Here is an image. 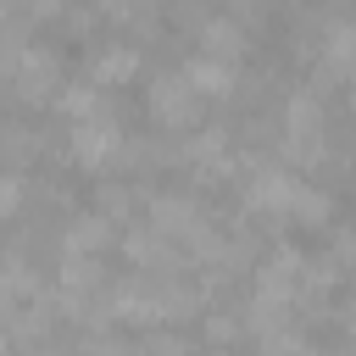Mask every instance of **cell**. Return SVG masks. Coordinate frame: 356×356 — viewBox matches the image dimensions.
<instances>
[{
  "instance_id": "cell-1",
  "label": "cell",
  "mask_w": 356,
  "mask_h": 356,
  "mask_svg": "<svg viewBox=\"0 0 356 356\" xmlns=\"http://www.w3.org/2000/svg\"><path fill=\"white\" fill-rule=\"evenodd\" d=\"M323 145H328L323 100H317L312 89H295V95H289V106H284V156H289V161H300V167H312V161L323 156Z\"/></svg>"
},
{
  "instance_id": "cell-2",
  "label": "cell",
  "mask_w": 356,
  "mask_h": 356,
  "mask_svg": "<svg viewBox=\"0 0 356 356\" xmlns=\"http://www.w3.org/2000/svg\"><path fill=\"white\" fill-rule=\"evenodd\" d=\"M6 89H11L22 106L50 100V95L61 89V67H56V56H50V50H39V44L11 50V56H6Z\"/></svg>"
},
{
  "instance_id": "cell-3",
  "label": "cell",
  "mask_w": 356,
  "mask_h": 356,
  "mask_svg": "<svg viewBox=\"0 0 356 356\" xmlns=\"http://www.w3.org/2000/svg\"><path fill=\"white\" fill-rule=\"evenodd\" d=\"M150 117L161 122V128H195V117H200V89H195V78L189 72H161L156 83H150Z\"/></svg>"
},
{
  "instance_id": "cell-4",
  "label": "cell",
  "mask_w": 356,
  "mask_h": 356,
  "mask_svg": "<svg viewBox=\"0 0 356 356\" xmlns=\"http://www.w3.org/2000/svg\"><path fill=\"white\" fill-rule=\"evenodd\" d=\"M67 150L78 167H106L111 156H122V128L111 111H95V117H78L72 134H67Z\"/></svg>"
},
{
  "instance_id": "cell-5",
  "label": "cell",
  "mask_w": 356,
  "mask_h": 356,
  "mask_svg": "<svg viewBox=\"0 0 356 356\" xmlns=\"http://www.w3.org/2000/svg\"><path fill=\"white\" fill-rule=\"evenodd\" d=\"M150 222H156V228H167V234H172V239H184V245H195V239L211 228V222H206V211H200V200H195V195H172V189L150 200Z\"/></svg>"
},
{
  "instance_id": "cell-6",
  "label": "cell",
  "mask_w": 356,
  "mask_h": 356,
  "mask_svg": "<svg viewBox=\"0 0 356 356\" xmlns=\"http://www.w3.org/2000/svg\"><path fill=\"white\" fill-rule=\"evenodd\" d=\"M100 261L89 256V250H67L61 256V306L67 312H78V317H89V300L100 295Z\"/></svg>"
},
{
  "instance_id": "cell-7",
  "label": "cell",
  "mask_w": 356,
  "mask_h": 356,
  "mask_svg": "<svg viewBox=\"0 0 356 356\" xmlns=\"http://www.w3.org/2000/svg\"><path fill=\"white\" fill-rule=\"evenodd\" d=\"M317 83H356V22H334L317 44Z\"/></svg>"
},
{
  "instance_id": "cell-8",
  "label": "cell",
  "mask_w": 356,
  "mask_h": 356,
  "mask_svg": "<svg viewBox=\"0 0 356 356\" xmlns=\"http://www.w3.org/2000/svg\"><path fill=\"white\" fill-rule=\"evenodd\" d=\"M122 250H128V261H134V267H150V273H178V267H184L178 239H172L167 228H156V222L134 228V234L122 239Z\"/></svg>"
},
{
  "instance_id": "cell-9",
  "label": "cell",
  "mask_w": 356,
  "mask_h": 356,
  "mask_svg": "<svg viewBox=\"0 0 356 356\" xmlns=\"http://www.w3.org/2000/svg\"><path fill=\"white\" fill-rule=\"evenodd\" d=\"M295 189H300V178H289V172H278V167H250V178H245V206L278 217V211L295 206Z\"/></svg>"
},
{
  "instance_id": "cell-10",
  "label": "cell",
  "mask_w": 356,
  "mask_h": 356,
  "mask_svg": "<svg viewBox=\"0 0 356 356\" xmlns=\"http://www.w3.org/2000/svg\"><path fill=\"white\" fill-rule=\"evenodd\" d=\"M111 222H117V217H106L100 206H95V211H83V217H72V222H67V234H61V250H89V256H100V250H106V239H111Z\"/></svg>"
},
{
  "instance_id": "cell-11",
  "label": "cell",
  "mask_w": 356,
  "mask_h": 356,
  "mask_svg": "<svg viewBox=\"0 0 356 356\" xmlns=\"http://www.w3.org/2000/svg\"><path fill=\"white\" fill-rule=\"evenodd\" d=\"M200 50L206 56H222V61H239L245 56V22L228 11V17H211L206 28H200Z\"/></svg>"
},
{
  "instance_id": "cell-12",
  "label": "cell",
  "mask_w": 356,
  "mask_h": 356,
  "mask_svg": "<svg viewBox=\"0 0 356 356\" xmlns=\"http://www.w3.org/2000/svg\"><path fill=\"white\" fill-rule=\"evenodd\" d=\"M139 72V50L134 44H106L95 61H89V78L100 83V89H111V83H128Z\"/></svg>"
},
{
  "instance_id": "cell-13",
  "label": "cell",
  "mask_w": 356,
  "mask_h": 356,
  "mask_svg": "<svg viewBox=\"0 0 356 356\" xmlns=\"http://www.w3.org/2000/svg\"><path fill=\"white\" fill-rule=\"evenodd\" d=\"M184 72L195 78L200 95H228V89H234V61H222V56H206V50H200Z\"/></svg>"
},
{
  "instance_id": "cell-14",
  "label": "cell",
  "mask_w": 356,
  "mask_h": 356,
  "mask_svg": "<svg viewBox=\"0 0 356 356\" xmlns=\"http://www.w3.org/2000/svg\"><path fill=\"white\" fill-rule=\"evenodd\" d=\"M56 106H61V111L78 122V117H95V111H106V95H100V83H95V78H83V83H61Z\"/></svg>"
},
{
  "instance_id": "cell-15",
  "label": "cell",
  "mask_w": 356,
  "mask_h": 356,
  "mask_svg": "<svg viewBox=\"0 0 356 356\" xmlns=\"http://www.w3.org/2000/svg\"><path fill=\"white\" fill-rule=\"evenodd\" d=\"M289 217H295V222H306V228H323V222L334 217V200H328V189H312V184H300V189H295V206H289Z\"/></svg>"
},
{
  "instance_id": "cell-16",
  "label": "cell",
  "mask_w": 356,
  "mask_h": 356,
  "mask_svg": "<svg viewBox=\"0 0 356 356\" xmlns=\"http://www.w3.org/2000/svg\"><path fill=\"white\" fill-rule=\"evenodd\" d=\"M61 11H67V0H6V17H17V22H44Z\"/></svg>"
},
{
  "instance_id": "cell-17",
  "label": "cell",
  "mask_w": 356,
  "mask_h": 356,
  "mask_svg": "<svg viewBox=\"0 0 356 356\" xmlns=\"http://www.w3.org/2000/svg\"><path fill=\"white\" fill-rule=\"evenodd\" d=\"M33 150H39V139H33V128H22V122H11V128H6V161H11V167H22V161H28Z\"/></svg>"
},
{
  "instance_id": "cell-18",
  "label": "cell",
  "mask_w": 356,
  "mask_h": 356,
  "mask_svg": "<svg viewBox=\"0 0 356 356\" xmlns=\"http://www.w3.org/2000/svg\"><path fill=\"white\" fill-rule=\"evenodd\" d=\"M106 17H117V22H139L145 28V17L156 11V0H95Z\"/></svg>"
},
{
  "instance_id": "cell-19",
  "label": "cell",
  "mask_w": 356,
  "mask_h": 356,
  "mask_svg": "<svg viewBox=\"0 0 356 356\" xmlns=\"http://www.w3.org/2000/svg\"><path fill=\"white\" fill-rule=\"evenodd\" d=\"M134 200H139V195H134L128 184H106V189H100V211H106V217H128Z\"/></svg>"
},
{
  "instance_id": "cell-20",
  "label": "cell",
  "mask_w": 356,
  "mask_h": 356,
  "mask_svg": "<svg viewBox=\"0 0 356 356\" xmlns=\"http://www.w3.org/2000/svg\"><path fill=\"white\" fill-rule=\"evenodd\" d=\"M0 206H6V217H17V206H22V167H11V172H6V189H0Z\"/></svg>"
},
{
  "instance_id": "cell-21",
  "label": "cell",
  "mask_w": 356,
  "mask_h": 356,
  "mask_svg": "<svg viewBox=\"0 0 356 356\" xmlns=\"http://www.w3.org/2000/svg\"><path fill=\"white\" fill-rule=\"evenodd\" d=\"M228 11H234L239 22H256V17L267 11V6H261V0H228Z\"/></svg>"
},
{
  "instance_id": "cell-22",
  "label": "cell",
  "mask_w": 356,
  "mask_h": 356,
  "mask_svg": "<svg viewBox=\"0 0 356 356\" xmlns=\"http://www.w3.org/2000/svg\"><path fill=\"white\" fill-rule=\"evenodd\" d=\"M206 339H217V345H222V339H234V323H222V317H211V328H206Z\"/></svg>"
},
{
  "instance_id": "cell-23",
  "label": "cell",
  "mask_w": 356,
  "mask_h": 356,
  "mask_svg": "<svg viewBox=\"0 0 356 356\" xmlns=\"http://www.w3.org/2000/svg\"><path fill=\"white\" fill-rule=\"evenodd\" d=\"M350 339H356V317H350Z\"/></svg>"
}]
</instances>
